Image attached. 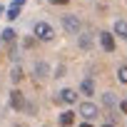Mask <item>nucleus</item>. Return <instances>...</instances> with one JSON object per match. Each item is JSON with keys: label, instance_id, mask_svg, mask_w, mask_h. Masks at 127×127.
Instances as JSON below:
<instances>
[{"label": "nucleus", "instance_id": "obj_1", "mask_svg": "<svg viewBox=\"0 0 127 127\" xmlns=\"http://www.w3.org/2000/svg\"><path fill=\"white\" fill-rule=\"evenodd\" d=\"M32 32H35V37L37 40H42V42H50L52 37H55V30H52V25L50 23H35V28H32Z\"/></svg>", "mask_w": 127, "mask_h": 127}, {"label": "nucleus", "instance_id": "obj_2", "mask_svg": "<svg viewBox=\"0 0 127 127\" xmlns=\"http://www.w3.org/2000/svg\"><path fill=\"white\" fill-rule=\"evenodd\" d=\"M62 28H65L70 35H80L82 23H80V18H77V15H62Z\"/></svg>", "mask_w": 127, "mask_h": 127}, {"label": "nucleus", "instance_id": "obj_3", "mask_svg": "<svg viewBox=\"0 0 127 127\" xmlns=\"http://www.w3.org/2000/svg\"><path fill=\"white\" fill-rule=\"evenodd\" d=\"M97 40H100V45H102L105 52H115V47H117V42H115V32H100Z\"/></svg>", "mask_w": 127, "mask_h": 127}, {"label": "nucleus", "instance_id": "obj_4", "mask_svg": "<svg viewBox=\"0 0 127 127\" xmlns=\"http://www.w3.org/2000/svg\"><path fill=\"white\" fill-rule=\"evenodd\" d=\"M80 115H82L87 122H92V120H97L100 112H97V107H95L92 102H82V105H80Z\"/></svg>", "mask_w": 127, "mask_h": 127}, {"label": "nucleus", "instance_id": "obj_5", "mask_svg": "<svg viewBox=\"0 0 127 127\" xmlns=\"http://www.w3.org/2000/svg\"><path fill=\"white\" fill-rule=\"evenodd\" d=\"M57 102L75 105V102H77V92H75V90H60V95H57Z\"/></svg>", "mask_w": 127, "mask_h": 127}, {"label": "nucleus", "instance_id": "obj_6", "mask_svg": "<svg viewBox=\"0 0 127 127\" xmlns=\"http://www.w3.org/2000/svg\"><path fill=\"white\" fill-rule=\"evenodd\" d=\"M10 107H13V110H23V107H25V97H23L20 90H13V92H10Z\"/></svg>", "mask_w": 127, "mask_h": 127}, {"label": "nucleus", "instance_id": "obj_7", "mask_svg": "<svg viewBox=\"0 0 127 127\" xmlns=\"http://www.w3.org/2000/svg\"><path fill=\"white\" fill-rule=\"evenodd\" d=\"M50 75V65L45 60H40V62H35V80H45Z\"/></svg>", "mask_w": 127, "mask_h": 127}, {"label": "nucleus", "instance_id": "obj_8", "mask_svg": "<svg viewBox=\"0 0 127 127\" xmlns=\"http://www.w3.org/2000/svg\"><path fill=\"white\" fill-rule=\"evenodd\" d=\"M112 32H115L117 37L127 40V20H115V25H112Z\"/></svg>", "mask_w": 127, "mask_h": 127}, {"label": "nucleus", "instance_id": "obj_9", "mask_svg": "<svg viewBox=\"0 0 127 127\" xmlns=\"http://www.w3.org/2000/svg\"><path fill=\"white\" fill-rule=\"evenodd\" d=\"M60 125H62V127H70V125H75V112L65 110V112L60 115Z\"/></svg>", "mask_w": 127, "mask_h": 127}, {"label": "nucleus", "instance_id": "obj_10", "mask_svg": "<svg viewBox=\"0 0 127 127\" xmlns=\"http://www.w3.org/2000/svg\"><path fill=\"white\" fill-rule=\"evenodd\" d=\"M80 92H82V95H87V97H90V95H95V85H92V80H90V77H85V80H82Z\"/></svg>", "mask_w": 127, "mask_h": 127}, {"label": "nucleus", "instance_id": "obj_11", "mask_svg": "<svg viewBox=\"0 0 127 127\" xmlns=\"http://www.w3.org/2000/svg\"><path fill=\"white\" fill-rule=\"evenodd\" d=\"M80 47H82V50H90V47H92V35H90V32L80 35Z\"/></svg>", "mask_w": 127, "mask_h": 127}, {"label": "nucleus", "instance_id": "obj_12", "mask_svg": "<svg viewBox=\"0 0 127 127\" xmlns=\"http://www.w3.org/2000/svg\"><path fill=\"white\" fill-rule=\"evenodd\" d=\"M102 102H105V107H115V105H117L115 92H105V95H102Z\"/></svg>", "mask_w": 127, "mask_h": 127}, {"label": "nucleus", "instance_id": "obj_13", "mask_svg": "<svg viewBox=\"0 0 127 127\" xmlns=\"http://www.w3.org/2000/svg\"><path fill=\"white\" fill-rule=\"evenodd\" d=\"M117 80H120L122 85H127V65H120V67H117Z\"/></svg>", "mask_w": 127, "mask_h": 127}, {"label": "nucleus", "instance_id": "obj_14", "mask_svg": "<svg viewBox=\"0 0 127 127\" xmlns=\"http://www.w3.org/2000/svg\"><path fill=\"white\" fill-rule=\"evenodd\" d=\"M23 77H25V75H23V70H20V67H13V72H10V80H13V82H20Z\"/></svg>", "mask_w": 127, "mask_h": 127}, {"label": "nucleus", "instance_id": "obj_15", "mask_svg": "<svg viewBox=\"0 0 127 127\" xmlns=\"http://www.w3.org/2000/svg\"><path fill=\"white\" fill-rule=\"evenodd\" d=\"M18 15H20V5H13L8 10V20H18Z\"/></svg>", "mask_w": 127, "mask_h": 127}, {"label": "nucleus", "instance_id": "obj_16", "mask_svg": "<svg viewBox=\"0 0 127 127\" xmlns=\"http://www.w3.org/2000/svg\"><path fill=\"white\" fill-rule=\"evenodd\" d=\"M3 40H5V42H13V40H15V32H13V30L8 28V30L3 32Z\"/></svg>", "mask_w": 127, "mask_h": 127}, {"label": "nucleus", "instance_id": "obj_17", "mask_svg": "<svg viewBox=\"0 0 127 127\" xmlns=\"http://www.w3.org/2000/svg\"><path fill=\"white\" fill-rule=\"evenodd\" d=\"M25 110H28V112H30V115H35V112H37V107H35V105H32V102H28V105H25Z\"/></svg>", "mask_w": 127, "mask_h": 127}, {"label": "nucleus", "instance_id": "obj_18", "mask_svg": "<svg viewBox=\"0 0 127 127\" xmlns=\"http://www.w3.org/2000/svg\"><path fill=\"white\" fill-rule=\"evenodd\" d=\"M52 5H65V3H70V0H50Z\"/></svg>", "mask_w": 127, "mask_h": 127}, {"label": "nucleus", "instance_id": "obj_19", "mask_svg": "<svg viewBox=\"0 0 127 127\" xmlns=\"http://www.w3.org/2000/svg\"><path fill=\"white\" fill-rule=\"evenodd\" d=\"M120 110H122V112L127 115V100H122V102H120Z\"/></svg>", "mask_w": 127, "mask_h": 127}, {"label": "nucleus", "instance_id": "obj_20", "mask_svg": "<svg viewBox=\"0 0 127 127\" xmlns=\"http://www.w3.org/2000/svg\"><path fill=\"white\" fill-rule=\"evenodd\" d=\"M23 3H25V0H13V5H20V8H23Z\"/></svg>", "mask_w": 127, "mask_h": 127}, {"label": "nucleus", "instance_id": "obj_21", "mask_svg": "<svg viewBox=\"0 0 127 127\" xmlns=\"http://www.w3.org/2000/svg\"><path fill=\"white\" fill-rule=\"evenodd\" d=\"M80 127H92V125H90V122H85V125H80Z\"/></svg>", "mask_w": 127, "mask_h": 127}, {"label": "nucleus", "instance_id": "obj_22", "mask_svg": "<svg viewBox=\"0 0 127 127\" xmlns=\"http://www.w3.org/2000/svg\"><path fill=\"white\" fill-rule=\"evenodd\" d=\"M102 127H115V125H112V122H107V125H102Z\"/></svg>", "mask_w": 127, "mask_h": 127}, {"label": "nucleus", "instance_id": "obj_23", "mask_svg": "<svg viewBox=\"0 0 127 127\" xmlns=\"http://www.w3.org/2000/svg\"><path fill=\"white\" fill-rule=\"evenodd\" d=\"M0 15H3V5H0Z\"/></svg>", "mask_w": 127, "mask_h": 127}, {"label": "nucleus", "instance_id": "obj_24", "mask_svg": "<svg viewBox=\"0 0 127 127\" xmlns=\"http://www.w3.org/2000/svg\"><path fill=\"white\" fill-rule=\"evenodd\" d=\"M42 127H50V125H42Z\"/></svg>", "mask_w": 127, "mask_h": 127}]
</instances>
